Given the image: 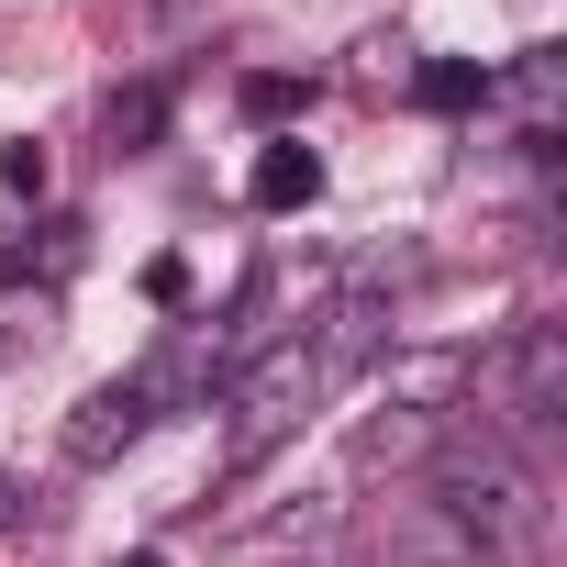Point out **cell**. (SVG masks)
Segmentation results:
<instances>
[{
	"mask_svg": "<svg viewBox=\"0 0 567 567\" xmlns=\"http://www.w3.org/2000/svg\"><path fill=\"white\" fill-rule=\"evenodd\" d=\"M379 346H390V301H379V278H357V290L312 323V368H323V379H357Z\"/></svg>",
	"mask_w": 567,
	"mask_h": 567,
	"instance_id": "cell-6",
	"label": "cell"
},
{
	"mask_svg": "<svg viewBox=\"0 0 567 567\" xmlns=\"http://www.w3.org/2000/svg\"><path fill=\"white\" fill-rule=\"evenodd\" d=\"M423 501L478 545V567L489 556H534L545 545V478H534V456L523 445H501V434H445L434 456H423Z\"/></svg>",
	"mask_w": 567,
	"mask_h": 567,
	"instance_id": "cell-1",
	"label": "cell"
},
{
	"mask_svg": "<svg viewBox=\"0 0 567 567\" xmlns=\"http://www.w3.org/2000/svg\"><path fill=\"white\" fill-rule=\"evenodd\" d=\"M12 523H23V478H12V467H0V534H12Z\"/></svg>",
	"mask_w": 567,
	"mask_h": 567,
	"instance_id": "cell-13",
	"label": "cell"
},
{
	"mask_svg": "<svg viewBox=\"0 0 567 567\" xmlns=\"http://www.w3.org/2000/svg\"><path fill=\"white\" fill-rule=\"evenodd\" d=\"M123 567H156V556H123Z\"/></svg>",
	"mask_w": 567,
	"mask_h": 567,
	"instance_id": "cell-15",
	"label": "cell"
},
{
	"mask_svg": "<svg viewBox=\"0 0 567 567\" xmlns=\"http://www.w3.org/2000/svg\"><path fill=\"white\" fill-rule=\"evenodd\" d=\"M245 112L278 123V112H301V79H245Z\"/></svg>",
	"mask_w": 567,
	"mask_h": 567,
	"instance_id": "cell-11",
	"label": "cell"
},
{
	"mask_svg": "<svg viewBox=\"0 0 567 567\" xmlns=\"http://www.w3.org/2000/svg\"><path fill=\"white\" fill-rule=\"evenodd\" d=\"M323 390H334V379L312 368V334L256 346V357L234 368V456H267L278 434H301V412H312Z\"/></svg>",
	"mask_w": 567,
	"mask_h": 567,
	"instance_id": "cell-3",
	"label": "cell"
},
{
	"mask_svg": "<svg viewBox=\"0 0 567 567\" xmlns=\"http://www.w3.org/2000/svg\"><path fill=\"white\" fill-rule=\"evenodd\" d=\"M145 423H156V390H145V379H101V390L68 412V467H112Z\"/></svg>",
	"mask_w": 567,
	"mask_h": 567,
	"instance_id": "cell-5",
	"label": "cell"
},
{
	"mask_svg": "<svg viewBox=\"0 0 567 567\" xmlns=\"http://www.w3.org/2000/svg\"><path fill=\"white\" fill-rule=\"evenodd\" d=\"M489 101L512 112V134L534 156H556V123H567V45H523L512 79H489Z\"/></svg>",
	"mask_w": 567,
	"mask_h": 567,
	"instance_id": "cell-4",
	"label": "cell"
},
{
	"mask_svg": "<svg viewBox=\"0 0 567 567\" xmlns=\"http://www.w3.org/2000/svg\"><path fill=\"white\" fill-rule=\"evenodd\" d=\"M478 434H501V445H545L556 423H567V323H523L489 368H478Z\"/></svg>",
	"mask_w": 567,
	"mask_h": 567,
	"instance_id": "cell-2",
	"label": "cell"
},
{
	"mask_svg": "<svg viewBox=\"0 0 567 567\" xmlns=\"http://www.w3.org/2000/svg\"><path fill=\"white\" fill-rule=\"evenodd\" d=\"M245 189H256V212H312V200H323V156H312V145H267Z\"/></svg>",
	"mask_w": 567,
	"mask_h": 567,
	"instance_id": "cell-7",
	"label": "cell"
},
{
	"mask_svg": "<svg viewBox=\"0 0 567 567\" xmlns=\"http://www.w3.org/2000/svg\"><path fill=\"white\" fill-rule=\"evenodd\" d=\"M156 123H167V90L145 79V90H112V112H101V134H112V156H134V145H156Z\"/></svg>",
	"mask_w": 567,
	"mask_h": 567,
	"instance_id": "cell-9",
	"label": "cell"
},
{
	"mask_svg": "<svg viewBox=\"0 0 567 567\" xmlns=\"http://www.w3.org/2000/svg\"><path fill=\"white\" fill-rule=\"evenodd\" d=\"M357 456H368V467H412V456H434V423L401 401V412H379V423L357 434Z\"/></svg>",
	"mask_w": 567,
	"mask_h": 567,
	"instance_id": "cell-8",
	"label": "cell"
},
{
	"mask_svg": "<svg viewBox=\"0 0 567 567\" xmlns=\"http://www.w3.org/2000/svg\"><path fill=\"white\" fill-rule=\"evenodd\" d=\"M145 12H189V0H145Z\"/></svg>",
	"mask_w": 567,
	"mask_h": 567,
	"instance_id": "cell-14",
	"label": "cell"
},
{
	"mask_svg": "<svg viewBox=\"0 0 567 567\" xmlns=\"http://www.w3.org/2000/svg\"><path fill=\"white\" fill-rule=\"evenodd\" d=\"M412 90H423V112H478V101H489V68H467V56H434Z\"/></svg>",
	"mask_w": 567,
	"mask_h": 567,
	"instance_id": "cell-10",
	"label": "cell"
},
{
	"mask_svg": "<svg viewBox=\"0 0 567 567\" xmlns=\"http://www.w3.org/2000/svg\"><path fill=\"white\" fill-rule=\"evenodd\" d=\"M0 178H12L23 200H45V145H0Z\"/></svg>",
	"mask_w": 567,
	"mask_h": 567,
	"instance_id": "cell-12",
	"label": "cell"
}]
</instances>
